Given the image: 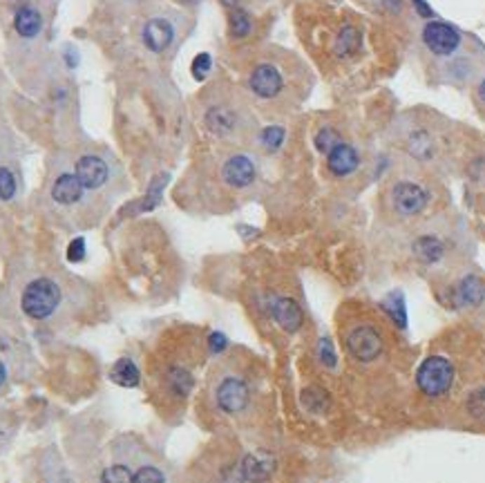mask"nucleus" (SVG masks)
Returning a JSON list of instances; mask_svg holds the SVG:
<instances>
[{
  "label": "nucleus",
  "instance_id": "nucleus-34",
  "mask_svg": "<svg viewBox=\"0 0 485 483\" xmlns=\"http://www.w3.org/2000/svg\"><path fill=\"white\" fill-rule=\"evenodd\" d=\"M132 483H164V475H161V470L145 465L137 475H132Z\"/></svg>",
  "mask_w": 485,
  "mask_h": 483
},
{
  "label": "nucleus",
  "instance_id": "nucleus-13",
  "mask_svg": "<svg viewBox=\"0 0 485 483\" xmlns=\"http://www.w3.org/2000/svg\"><path fill=\"white\" fill-rule=\"evenodd\" d=\"M271 316L277 322V327L286 333H295L302 329V324H305V313H302V307L293 298H275L271 302Z\"/></svg>",
  "mask_w": 485,
  "mask_h": 483
},
{
  "label": "nucleus",
  "instance_id": "nucleus-28",
  "mask_svg": "<svg viewBox=\"0 0 485 483\" xmlns=\"http://www.w3.org/2000/svg\"><path fill=\"white\" fill-rule=\"evenodd\" d=\"M101 483H132V472L126 465H110L103 470Z\"/></svg>",
  "mask_w": 485,
  "mask_h": 483
},
{
  "label": "nucleus",
  "instance_id": "nucleus-29",
  "mask_svg": "<svg viewBox=\"0 0 485 483\" xmlns=\"http://www.w3.org/2000/svg\"><path fill=\"white\" fill-rule=\"evenodd\" d=\"M305 403L307 407L311 409V412L320 414L326 409V405H329V401H326V394L322 390H307L305 392Z\"/></svg>",
  "mask_w": 485,
  "mask_h": 483
},
{
  "label": "nucleus",
  "instance_id": "nucleus-6",
  "mask_svg": "<svg viewBox=\"0 0 485 483\" xmlns=\"http://www.w3.org/2000/svg\"><path fill=\"white\" fill-rule=\"evenodd\" d=\"M452 253L450 239L441 231H420L411 239V256L423 267H439Z\"/></svg>",
  "mask_w": 485,
  "mask_h": 483
},
{
  "label": "nucleus",
  "instance_id": "nucleus-8",
  "mask_svg": "<svg viewBox=\"0 0 485 483\" xmlns=\"http://www.w3.org/2000/svg\"><path fill=\"white\" fill-rule=\"evenodd\" d=\"M450 305L454 309L474 311L485 305V280L477 273H465L450 286Z\"/></svg>",
  "mask_w": 485,
  "mask_h": 483
},
{
  "label": "nucleus",
  "instance_id": "nucleus-21",
  "mask_svg": "<svg viewBox=\"0 0 485 483\" xmlns=\"http://www.w3.org/2000/svg\"><path fill=\"white\" fill-rule=\"evenodd\" d=\"M360 45H362V34H360V29L354 27V25H345L340 32L335 34L333 54L340 56V58L356 56V54L360 52Z\"/></svg>",
  "mask_w": 485,
  "mask_h": 483
},
{
  "label": "nucleus",
  "instance_id": "nucleus-35",
  "mask_svg": "<svg viewBox=\"0 0 485 483\" xmlns=\"http://www.w3.org/2000/svg\"><path fill=\"white\" fill-rule=\"evenodd\" d=\"M217 483H246L244 472H241V465H226L220 472V481Z\"/></svg>",
  "mask_w": 485,
  "mask_h": 483
},
{
  "label": "nucleus",
  "instance_id": "nucleus-2",
  "mask_svg": "<svg viewBox=\"0 0 485 483\" xmlns=\"http://www.w3.org/2000/svg\"><path fill=\"white\" fill-rule=\"evenodd\" d=\"M403 150L414 164L420 166H432L436 159L441 157V135L434 126L427 124V119H418L409 121L405 132H403Z\"/></svg>",
  "mask_w": 485,
  "mask_h": 483
},
{
  "label": "nucleus",
  "instance_id": "nucleus-33",
  "mask_svg": "<svg viewBox=\"0 0 485 483\" xmlns=\"http://www.w3.org/2000/svg\"><path fill=\"white\" fill-rule=\"evenodd\" d=\"M467 412L474 418H485V388L472 392L467 398Z\"/></svg>",
  "mask_w": 485,
  "mask_h": 483
},
{
  "label": "nucleus",
  "instance_id": "nucleus-4",
  "mask_svg": "<svg viewBox=\"0 0 485 483\" xmlns=\"http://www.w3.org/2000/svg\"><path fill=\"white\" fill-rule=\"evenodd\" d=\"M420 41L432 56L443 60L463 52V43H465L463 34L445 20H427L420 32Z\"/></svg>",
  "mask_w": 485,
  "mask_h": 483
},
{
  "label": "nucleus",
  "instance_id": "nucleus-17",
  "mask_svg": "<svg viewBox=\"0 0 485 483\" xmlns=\"http://www.w3.org/2000/svg\"><path fill=\"white\" fill-rule=\"evenodd\" d=\"M79 181L83 184V188L94 190V188H101L107 179V166L101 157L96 154H83L81 159L77 161V173Z\"/></svg>",
  "mask_w": 485,
  "mask_h": 483
},
{
  "label": "nucleus",
  "instance_id": "nucleus-7",
  "mask_svg": "<svg viewBox=\"0 0 485 483\" xmlns=\"http://www.w3.org/2000/svg\"><path fill=\"white\" fill-rule=\"evenodd\" d=\"M286 88L282 70L275 63H258L248 74V90L262 101L277 99Z\"/></svg>",
  "mask_w": 485,
  "mask_h": 483
},
{
  "label": "nucleus",
  "instance_id": "nucleus-38",
  "mask_svg": "<svg viewBox=\"0 0 485 483\" xmlns=\"http://www.w3.org/2000/svg\"><path fill=\"white\" fill-rule=\"evenodd\" d=\"M470 177L474 181H485V159L483 157H479V159L470 164Z\"/></svg>",
  "mask_w": 485,
  "mask_h": 483
},
{
  "label": "nucleus",
  "instance_id": "nucleus-22",
  "mask_svg": "<svg viewBox=\"0 0 485 483\" xmlns=\"http://www.w3.org/2000/svg\"><path fill=\"white\" fill-rule=\"evenodd\" d=\"M110 378L117 385H124V388H135V385H139L141 373H139L135 362L128 360V358H121V360L114 362V367L110 371Z\"/></svg>",
  "mask_w": 485,
  "mask_h": 483
},
{
  "label": "nucleus",
  "instance_id": "nucleus-26",
  "mask_svg": "<svg viewBox=\"0 0 485 483\" xmlns=\"http://www.w3.org/2000/svg\"><path fill=\"white\" fill-rule=\"evenodd\" d=\"M340 141H343V139H340V135H338V130H335V128H331V126L320 128L318 132H315V139H313L315 148H318L322 154H326V152H329L333 146H338V143H340Z\"/></svg>",
  "mask_w": 485,
  "mask_h": 483
},
{
  "label": "nucleus",
  "instance_id": "nucleus-44",
  "mask_svg": "<svg viewBox=\"0 0 485 483\" xmlns=\"http://www.w3.org/2000/svg\"><path fill=\"white\" fill-rule=\"evenodd\" d=\"M186 3H195V0H186Z\"/></svg>",
  "mask_w": 485,
  "mask_h": 483
},
{
  "label": "nucleus",
  "instance_id": "nucleus-10",
  "mask_svg": "<svg viewBox=\"0 0 485 483\" xmlns=\"http://www.w3.org/2000/svg\"><path fill=\"white\" fill-rule=\"evenodd\" d=\"M481 74H483V63H477L474 56L463 52L447 58L441 65V77L450 86H467V83L474 86Z\"/></svg>",
  "mask_w": 485,
  "mask_h": 483
},
{
  "label": "nucleus",
  "instance_id": "nucleus-14",
  "mask_svg": "<svg viewBox=\"0 0 485 483\" xmlns=\"http://www.w3.org/2000/svg\"><path fill=\"white\" fill-rule=\"evenodd\" d=\"M222 177L233 188H248L258 177V168L246 154H233L222 168Z\"/></svg>",
  "mask_w": 485,
  "mask_h": 483
},
{
  "label": "nucleus",
  "instance_id": "nucleus-23",
  "mask_svg": "<svg viewBox=\"0 0 485 483\" xmlns=\"http://www.w3.org/2000/svg\"><path fill=\"white\" fill-rule=\"evenodd\" d=\"M228 29H230V36L233 39H246V36L253 32V20L248 16L246 9H230L228 14Z\"/></svg>",
  "mask_w": 485,
  "mask_h": 483
},
{
  "label": "nucleus",
  "instance_id": "nucleus-36",
  "mask_svg": "<svg viewBox=\"0 0 485 483\" xmlns=\"http://www.w3.org/2000/svg\"><path fill=\"white\" fill-rule=\"evenodd\" d=\"M83 258H86V239H83V237L72 239L69 246H67V260L69 262H81Z\"/></svg>",
  "mask_w": 485,
  "mask_h": 483
},
{
  "label": "nucleus",
  "instance_id": "nucleus-27",
  "mask_svg": "<svg viewBox=\"0 0 485 483\" xmlns=\"http://www.w3.org/2000/svg\"><path fill=\"white\" fill-rule=\"evenodd\" d=\"M168 383H171V388L177 396H186L192 388V376L186 371V369H173L171 371V378H168Z\"/></svg>",
  "mask_w": 485,
  "mask_h": 483
},
{
  "label": "nucleus",
  "instance_id": "nucleus-12",
  "mask_svg": "<svg viewBox=\"0 0 485 483\" xmlns=\"http://www.w3.org/2000/svg\"><path fill=\"white\" fill-rule=\"evenodd\" d=\"M239 465H241V472H244V479L248 483H266V481H271V477L275 475L277 458L266 450H255V452H248L244 458H241Z\"/></svg>",
  "mask_w": 485,
  "mask_h": 483
},
{
  "label": "nucleus",
  "instance_id": "nucleus-32",
  "mask_svg": "<svg viewBox=\"0 0 485 483\" xmlns=\"http://www.w3.org/2000/svg\"><path fill=\"white\" fill-rule=\"evenodd\" d=\"M211 67H213L211 54L201 52V54L195 56V60H192V77H195V81H204L206 77H208Z\"/></svg>",
  "mask_w": 485,
  "mask_h": 483
},
{
  "label": "nucleus",
  "instance_id": "nucleus-15",
  "mask_svg": "<svg viewBox=\"0 0 485 483\" xmlns=\"http://www.w3.org/2000/svg\"><path fill=\"white\" fill-rule=\"evenodd\" d=\"M360 166V152L347 141H340L326 152V168L333 177H349L358 171Z\"/></svg>",
  "mask_w": 485,
  "mask_h": 483
},
{
  "label": "nucleus",
  "instance_id": "nucleus-42",
  "mask_svg": "<svg viewBox=\"0 0 485 483\" xmlns=\"http://www.w3.org/2000/svg\"><path fill=\"white\" fill-rule=\"evenodd\" d=\"M11 5H14L16 9H20V7H27V0H9Z\"/></svg>",
  "mask_w": 485,
  "mask_h": 483
},
{
  "label": "nucleus",
  "instance_id": "nucleus-25",
  "mask_svg": "<svg viewBox=\"0 0 485 483\" xmlns=\"http://www.w3.org/2000/svg\"><path fill=\"white\" fill-rule=\"evenodd\" d=\"M284 139H286V130L282 126H269V128H264L262 135H260V143H262V148L266 152L280 150Z\"/></svg>",
  "mask_w": 485,
  "mask_h": 483
},
{
  "label": "nucleus",
  "instance_id": "nucleus-37",
  "mask_svg": "<svg viewBox=\"0 0 485 483\" xmlns=\"http://www.w3.org/2000/svg\"><path fill=\"white\" fill-rule=\"evenodd\" d=\"M208 347H211L213 354H222L224 349L228 347L226 336H224V333H211V338H208Z\"/></svg>",
  "mask_w": 485,
  "mask_h": 483
},
{
  "label": "nucleus",
  "instance_id": "nucleus-11",
  "mask_svg": "<svg viewBox=\"0 0 485 483\" xmlns=\"http://www.w3.org/2000/svg\"><path fill=\"white\" fill-rule=\"evenodd\" d=\"M248 396L251 392L244 381L228 376L220 383V388H217V405H220L226 414H237L248 405Z\"/></svg>",
  "mask_w": 485,
  "mask_h": 483
},
{
  "label": "nucleus",
  "instance_id": "nucleus-30",
  "mask_svg": "<svg viewBox=\"0 0 485 483\" xmlns=\"http://www.w3.org/2000/svg\"><path fill=\"white\" fill-rule=\"evenodd\" d=\"M318 358H320L322 365H324V367H329V369H333V367L338 365L335 349H333V345H331L329 338H322V340L318 343Z\"/></svg>",
  "mask_w": 485,
  "mask_h": 483
},
{
  "label": "nucleus",
  "instance_id": "nucleus-31",
  "mask_svg": "<svg viewBox=\"0 0 485 483\" xmlns=\"http://www.w3.org/2000/svg\"><path fill=\"white\" fill-rule=\"evenodd\" d=\"M16 192V179L7 168H0V201H7Z\"/></svg>",
  "mask_w": 485,
  "mask_h": 483
},
{
  "label": "nucleus",
  "instance_id": "nucleus-18",
  "mask_svg": "<svg viewBox=\"0 0 485 483\" xmlns=\"http://www.w3.org/2000/svg\"><path fill=\"white\" fill-rule=\"evenodd\" d=\"M206 126H208L215 135H230L239 126L237 110L228 105H215L206 112Z\"/></svg>",
  "mask_w": 485,
  "mask_h": 483
},
{
  "label": "nucleus",
  "instance_id": "nucleus-39",
  "mask_svg": "<svg viewBox=\"0 0 485 483\" xmlns=\"http://www.w3.org/2000/svg\"><path fill=\"white\" fill-rule=\"evenodd\" d=\"M474 101L481 105V107H485V70H483V74L477 79V83H474Z\"/></svg>",
  "mask_w": 485,
  "mask_h": 483
},
{
  "label": "nucleus",
  "instance_id": "nucleus-5",
  "mask_svg": "<svg viewBox=\"0 0 485 483\" xmlns=\"http://www.w3.org/2000/svg\"><path fill=\"white\" fill-rule=\"evenodd\" d=\"M58 300H60L58 286L52 280H47V277H39V280L29 282L25 291H22L20 305H22V311H25L29 318L45 320L56 311Z\"/></svg>",
  "mask_w": 485,
  "mask_h": 483
},
{
  "label": "nucleus",
  "instance_id": "nucleus-41",
  "mask_svg": "<svg viewBox=\"0 0 485 483\" xmlns=\"http://www.w3.org/2000/svg\"><path fill=\"white\" fill-rule=\"evenodd\" d=\"M222 5L228 9H237L239 7V0H222Z\"/></svg>",
  "mask_w": 485,
  "mask_h": 483
},
{
  "label": "nucleus",
  "instance_id": "nucleus-16",
  "mask_svg": "<svg viewBox=\"0 0 485 483\" xmlns=\"http://www.w3.org/2000/svg\"><path fill=\"white\" fill-rule=\"evenodd\" d=\"M173 39H175V27L166 18H150L143 25L141 41L145 45V50H150L154 54L168 50L171 43H173Z\"/></svg>",
  "mask_w": 485,
  "mask_h": 483
},
{
  "label": "nucleus",
  "instance_id": "nucleus-1",
  "mask_svg": "<svg viewBox=\"0 0 485 483\" xmlns=\"http://www.w3.org/2000/svg\"><path fill=\"white\" fill-rule=\"evenodd\" d=\"M432 192L418 179H396L387 190V209L398 220H416L430 209Z\"/></svg>",
  "mask_w": 485,
  "mask_h": 483
},
{
  "label": "nucleus",
  "instance_id": "nucleus-20",
  "mask_svg": "<svg viewBox=\"0 0 485 483\" xmlns=\"http://www.w3.org/2000/svg\"><path fill=\"white\" fill-rule=\"evenodd\" d=\"M14 29L18 32V36H22V39H34V36H39L41 29H43L41 11L29 7V5L16 9V14H14Z\"/></svg>",
  "mask_w": 485,
  "mask_h": 483
},
{
  "label": "nucleus",
  "instance_id": "nucleus-40",
  "mask_svg": "<svg viewBox=\"0 0 485 483\" xmlns=\"http://www.w3.org/2000/svg\"><path fill=\"white\" fill-rule=\"evenodd\" d=\"M411 3L416 5V9H418V14H420V16L432 18V9H430V5L425 3V0H411Z\"/></svg>",
  "mask_w": 485,
  "mask_h": 483
},
{
  "label": "nucleus",
  "instance_id": "nucleus-9",
  "mask_svg": "<svg viewBox=\"0 0 485 483\" xmlns=\"http://www.w3.org/2000/svg\"><path fill=\"white\" fill-rule=\"evenodd\" d=\"M383 336L373 324H358L347 336L349 354L360 362H371L383 354Z\"/></svg>",
  "mask_w": 485,
  "mask_h": 483
},
{
  "label": "nucleus",
  "instance_id": "nucleus-43",
  "mask_svg": "<svg viewBox=\"0 0 485 483\" xmlns=\"http://www.w3.org/2000/svg\"><path fill=\"white\" fill-rule=\"evenodd\" d=\"M5 383V367H3V362H0V385Z\"/></svg>",
  "mask_w": 485,
  "mask_h": 483
},
{
  "label": "nucleus",
  "instance_id": "nucleus-3",
  "mask_svg": "<svg viewBox=\"0 0 485 483\" xmlns=\"http://www.w3.org/2000/svg\"><path fill=\"white\" fill-rule=\"evenodd\" d=\"M454 365L445 356H430L416 369V388L427 398H443L454 388Z\"/></svg>",
  "mask_w": 485,
  "mask_h": 483
},
{
  "label": "nucleus",
  "instance_id": "nucleus-24",
  "mask_svg": "<svg viewBox=\"0 0 485 483\" xmlns=\"http://www.w3.org/2000/svg\"><path fill=\"white\" fill-rule=\"evenodd\" d=\"M166 184H168V177H166V175L157 177V179L152 181L150 188H148V192H145V197H143L141 204H139V213H143V211H152V209L159 206V201H161V197H164V188H166Z\"/></svg>",
  "mask_w": 485,
  "mask_h": 483
},
{
  "label": "nucleus",
  "instance_id": "nucleus-19",
  "mask_svg": "<svg viewBox=\"0 0 485 483\" xmlns=\"http://www.w3.org/2000/svg\"><path fill=\"white\" fill-rule=\"evenodd\" d=\"M83 190H86V188H83L79 177L72 175V173H65V175H60L54 181L52 199L58 201V204H63V206H69V204H77L83 197Z\"/></svg>",
  "mask_w": 485,
  "mask_h": 483
}]
</instances>
